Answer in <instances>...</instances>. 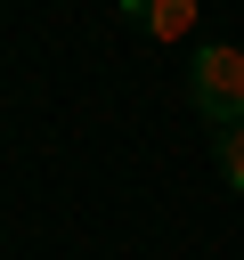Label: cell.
I'll return each mask as SVG.
<instances>
[{"mask_svg":"<svg viewBox=\"0 0 244 260\" xmlns=\"http://www.w3.org/2000/svg\"><path fill=\"white\" fill-rule=\"evenodd\" d=\"M187 89H195V106L228 130V122H244V49H228V41H203L195 49V73H187Z\"/></svg>","mask_w":244,"mask_h":260,"instance_id":"1","label":"cell"},{"mask_svg":"<svg viewBox=\"0 0 244 260\" xmlns=\"http://www.w3.org/2000/svg\"><path fill=\"white\" fill-rule=\"evenodd\" d=\"M122 16H130L146 41H163V49L195 32V0H122Z\"/></svg>","mask_w":244,"mask_h":260,"instance_id":"2","label":"cell"},{"mask_svg":"<svg viewBox=\"0 0 244 260\" xmlns=\"http://www.w3.org/2000/svg\"><path fill=\"white\" fill-rule=\"evenodd\" d=\"M220 179L244 195V122H228V130H220Z\"/></svg>","mask_w":244,"mask_h":260,"instance_id":"3","label":"cell"}]
</instances>
